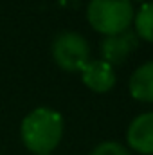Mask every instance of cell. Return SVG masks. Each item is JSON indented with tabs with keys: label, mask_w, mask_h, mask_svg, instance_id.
<instances>
[{
	"label": "cell",
	"mask_w": 153,
	"mask_h": 155,
	"mask_svg": "<svg viewBox=\"0 0 153 155\" xmlns=\"http://www.w3.org/2000/svg\"><path fill=\"white\" fill-rule=\"evenodd\" d=\"M20 134L29 152L36 155L52 153L63 135V117L52 108L40 107L25 116Z\"/></svg>",
	"instance_id": "cell-1"
},
{
	"label": "cell",
	"mask_w": 153,
	"mask_h": 155,
	"mask_svg": "<svg viewBox=\"0 0 153 155\" xmlns=\"http://www.w3.org/2000/svg\"><path fill=\"white\" fill-rule=\"evenodd\" d=\"M132 0H90L86 7V18L94 31L112 36L128 31L133 22Z\"/></svg>",
	"instance_id": "cell-2"
},
{
	"label": "cell",
	"mask_w": 153,
	"mask_h": 155,
	"mask_svg": "<svg viewBox=\"0 0 153 155\" xmlns=\"http://www.w3.org/2000/svg\"><path fill=\"white\" fill-rule=\"evenodd\" d=\"M52 58L60 69L67 72H81L90 61V45L79 33H60L52 41Z\"/></svg>",
	"instance_id": "cell-3"
},
{
	"label": "cell",
	"mask_w": 153,
	"mask_h": 155,
	"mask_svg": "<svg viewBox=\"0 0 153 155\" xmlns=\"http://www.w3.org/2000/svg\"><path fill=\"white\" fill-rule=\"evenodd\" d=\"M137 47H139V36L132 29L122 31L119 35L105 36V40L101 41L103 61H106L112 67L114 65H122Z\"/></svg>",
	"instance_id": "cell-4"
},
{
	"label": "cell",
	"mask_w": 153,
	"mask_h": 155,
	"mask_svg": "<svg viewBox=\"0 0 153 155\" xmlns=\"http://www.w3.org/2000/svg\"><path fill=\"white\" fill-rule=\"evenodd\" d=\"M128 146L142 155H153V112L137 116L126 132Z\"/></svg>",
	"instance_id": "cell-5"
},
{
	"label": "cell",
	"mask_w": 153,
	"mask_h": 155,
	"mask_svg": "<svg viewBox=\"0 0 153 155\" xmlns=\"http://www.w3.org/2000/svg\"><path fill=\"white\" fill-rule=\"evenodd\" d=\"M81 79L92 92L105 94L114 88L115 71L103 60H90L81 71Z\"/></svg>",
	"instance_id": "cell-6"
},
{
	"label": "cell",
	"mask_w": 153,
	"mask_h": 155,
	"mask_svg": "<svg viewBox=\"0 0 153 155\" xmlns=\"http://www.w3.org/2000/svg\"><path fill=\"white\" fill-rule=\"evenodd\" d=\"M130 94L142 103H153V61H148L135 69L130 78Z\"/></svg>",
	"instance_id": "cell-7"
},
{
	"label": "cell",
	"mask_w": 153,
	"mask_h": 155,
	"mask_svg": "<svg viewBox=\"0 0 153 155\" xmlns=\"http://www.w3.org/2000/svg\"><path fill=\"white\" fill-rule=\"evenodd\" d=\"M135 35L144 38L146 41H153V2H144L137 15L133 16Z\"/></svg>",
	"instance_id": "cell-8"
},
{
	"label": "cell",
	"mask_w": 153,
	"mask_h": 155,
	"mask_svg": "<svg viewBox=\"0 0 153 155\" xmlns=\"http://www.w3.org/2000/svg\"><path fill=\"white\" fill-rule=\"evenodd\" d=\"M90 155H130V152L122 146V144H119V143H114V141H106V143H101V144H97Z\"/></svg>",
	"instance_id": "cell-9"
},
{
	"label": "cell",
	"mask_w": 153,
	"mask_h": 155,
	"mask_svg": "<svg viewBox=\"0 0 153 155\" xmlns=\"http://www.w3.org/2000/svg\"><path fill=\"white\" fill-rule=\"evenodd\" d=\"M135 2H144V0H135Z\"/></svg>",
	"instance_id": "cell-10"
},
{
	"label": "cell",
	"mask_w": 153,
	"mask_h": 155,
	"mask_svg": "<svg viewBox=\"0 0 153 155\" xmlns=\"http://www.w3.org/2000/svg\"><path fill=\"white\" fill-rule=\"evenodd\" d=\"M45 155H52V153H45Z\"/></svg>",
	"instance_id": "cell-11"
}]
</instances>
